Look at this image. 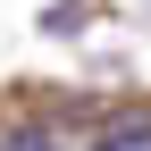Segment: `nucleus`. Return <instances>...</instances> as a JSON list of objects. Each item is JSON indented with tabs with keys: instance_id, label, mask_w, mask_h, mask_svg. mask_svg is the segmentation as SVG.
I'll return each instance as SVG.
<instances>
[{
	"instance_id": "nucleus-1",
	"label": "nucleus",
	"mask_w": 151,
	"mask_h": 151,
	"mask_svg": "<svg viewBox=\"0 0 151 151\" xmlns=\"http://www.w3.org/2000/svg\"><path fill=\"white\" fill-rule=\"evenodd\" d=\"M92 151H151V118H134V126H109Z\"/></svg>"
},
{
	"instance_id": "nucleus-2",
	"label": "nucleus",
	"mask_w": 151,
	"mask_h": 151,
	"mask_svg": "<svg viewBox=\"0 0 151 151\" xmlns=\"http://www.w3.org/2000/svg\"><path fill=\"white\" fill-rule=\"evenodd\" d=\"M9 151H59V143H50V134H17Z\"/></svg>"
}]
</instances>
